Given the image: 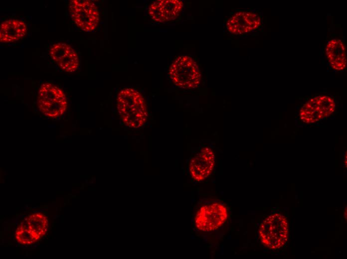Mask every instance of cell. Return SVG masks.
<instances>
[{"mask_svg": "<svg viewBox=\"0 0 347 259\" xmlns=\"http://www.w3.org/2000/svg\"><path fill=\"white\" fill-rule=\"evenodd\" d=\"M117 107L123 123L138 129L146 123L148 112L146 100L139 91L132 88H123L117 97Z\"/></svg>", "mask_w": 347, "mask_h": 259, "instance_id": "cell-1", "label": "cell"}, {"mask_svg": "<svg viewBox=\"0 0 347 259\" xmlns=\"http://www.w3.org/2000/svg\"><path fill=\"white\" fill-rule=\"evenodd\" d=\"M168 74L172 83L181 89H196L201 83V74L199 65L196 60L190 55L177 56L171 64Z\"/></svg>", "mask_w": 347, "mask_h": 259, "instance_id": "cell-2", "label": "cell"}, {"mask_svg": "<svg viewBox=\"0 0 347 259\" xmlns=\"http://www.w3.org/2000/svg\"><path fill=\"white\" fill-rule=\"evenodd\" d=\"M228 216V208L223 202L216 200L204 201L198 205L194 213L193 226L200 232H212L222 226Z\"/></svg>", "mask_w": 347, "mask_h": 259, "instance_id": "cell-3", "label": "cell"}, {"mask_svg": "<svg viewBox=\"0 0 347 259\" xmlns=\"http://www.w3.org/2000/svg\"><path fill=\"white\" fill-rule=\"evenodd\" d=\"M258 235L265 247L272 250L281 248L288 239L287 219L279 213L267 217L260 224Z\"/></svg>", "mask_w": 347, "mask_h": 259, "instance_id": "cell-4", "label": "cell"}, {"mask_svg": "<svg viewBox=\"0 0 347 259\" xmlns=\"http://www.w3.org/2000/svg\"><path fill=\"white\" fill-rule=\"evenodd\" d=\"M37 103L39 110L51 118L59 117L65 113L67 107L65 93L57 86L50 83L40 86Z\"/></svg>", "mask_w": 347, "mask_h": 259, "instance_id": "cell-5", "label": "cell"}, {"mask_svg": "<svg viewBox=\"0 0 347 259\" xmlns=\"http://www.w3.org/2000/svg\"><path fill=\"white\" fill-rule=\"evenodd\" d=\"M71 18L80 29L90 32L97 27L100 12L96 4L89 0H72L68 4Z\"/></svg>", "mask_w": 347, "mask_h": 259, "instance_id": "cell-6", "label": "cell"}, {"mask_svg": "<svg viewBox=\"0 0 347 259\" xmlns=\"http://www.w3.org/2000/svg\"><path fill=\"white\" fill-rule=\"evenodd\" d=\"M262 25V18L259 11L238 9L230 14L225 26L229 33L242 35L259 29Z\"/></svg>", "mask_w": 347, "mask_h": 259, "instance_id": "cell-7", "label": "cell"}, {"mask_svg": "<svg viewBox=\"0 0 347 259\" xmlns=\"http://www.w3.org/2000/svg\"><path fill=\"white\" fill-rule=\"evenodd\" d=\"M335 108L336 103L333 97L327 95L316 96L302 106L299 118L304 123H316L331 115Z\"/></svg>", "mask_w": 347, "mask_h": 259, "instance_id": "cell-8", "label": "cell"}, {"mask_svg": "<svg viewBox=\"0 0 347 259\" xmlns=\"http://www.w3.org/2000/svg\"><path fill=\"white\" fill-rule=\"evenodd\" d=\"M214 151L208 147H202L191 158L188 165L190 177L196 182H200L212 173L215 165Z\"/></svg>", "mask_w": 347, "mask_h": 259, "instance_id": "cell-9", "label": "cell"}, {"mask_svg": "<svg viewBox=\"0 0 347 259\" xmlns=\"http://www.w3.org/2000/svg\"><path fill=\"white\" fill-rule=\"evenodd\" d=\"M48 53L52 60L62 71L74 72L79 66L80 60L77 52L73 47L65 42L53 43Z\"/></svg>", "mask_w": 347, "mask_h": 259, "instance_id": "cell-10", "label": "cell"}, {"mask_svg": "<svg viewBox=\"0 0 347 259\" xmlns=\"http://www.w3.org/2000/svg\"><path fill=\"white\" fill-rule=\"evenodd\" d=\"M183 2L180 0H158L152 2L148 12L154 21L166 23L175 20L181 13Z\"/></svg>", "mask_w": 347, "mask_h": 259, "instance_id": "cell-11", "label": "cell"}, {"mask_svg": "<svg viewBox=\"0 0 347 259\" xmlns=\"http://www.w3.org/2000/svg\"><path fill=\"white\" fill-rule=\"evenodd\" d=\"M27 25L18 19L11 18L2 21L0 25V42L10 43L19 41L26 35Z\"/></svg>", "mask_w": 347, "mask_h": 259, "instance_id": "cell-12", "label": "cell"}, {"mask_svg": "<svg viewBox=\"0 0 347 259\" xmlns=\"http://www.w3.org/2000/svg\"><path fill=\"white\" fill-rule=\"evenodd\" d=\"M326 55L333 69L344 70L347 66L346 48L343 41L339 38L330 39L326 46Z\"/></svg>", "mask_w": 347, "mask_h": 259, "instance_id": "cell-13", "label": "cell"}, {"mask_svg": "<svg viewBox=\"0 0 347 259\" xmlns=\"http://www.w3.org/2000/svg\"><path fill=\"white\" fill-rule=\"evenodd\" d=\"M23 222L35 235L41 238L47 231L48 222L42 213H35L27 217Z\"/></svg>", "mask_w": 347, "mask_h": 259, "instance_id": "cell-14", "label": "cell"}, {"mask_svg": "<svg viewBox=\"0 0 347 259\" xmlns=\"http://www.w3.org/2000/svg\"><path fill=\"white\" fill-rule=\"evenodd\" d=\"M15 236L17 242L24 245L32 244L40 239L31 231L23 222L17 228Z\"/></svg>", "mask_w": 347, "mask_h": 259, "instance_id": "cell-15", "label": "cell"}]
</instances>
